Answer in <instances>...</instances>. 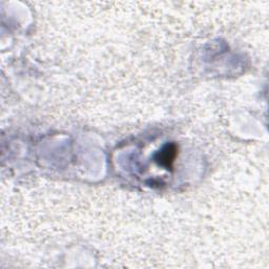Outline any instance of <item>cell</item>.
<instances>
[{
    "label": "cell",
    "mask_w": 269,
    "mask_h": 269,
    "mask_svg": "<svg viewBox=\"0 0 269 269\" xmlns=\"http://www.w3.org/2000/svg\"><path fill=\"white\" fill-rule=\"evenodd\" d=\"M176 146L170 144V145H166L164 149H163L159 154H158V161L159 164L165 166V167H170L172 165V163L175 160L176 157Z\"/></svg>",
    "instance_id": "cell-1"
}]
</instances>
